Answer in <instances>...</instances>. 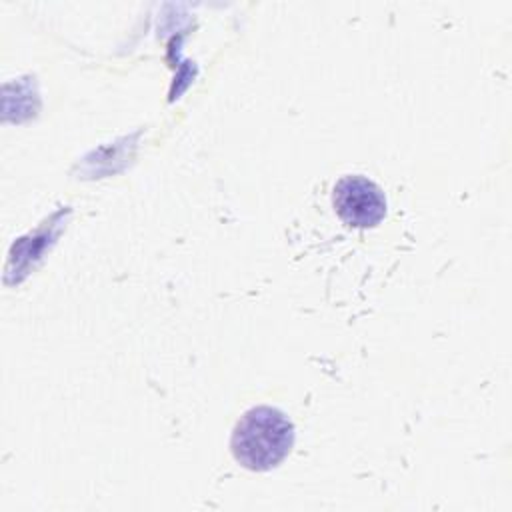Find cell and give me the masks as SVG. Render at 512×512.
<instances>
[{
	"label": "cell",
	"instance_id": "cell-1",
	"mask_svg": "<svg viewBox=\"0 0 512 512\" xmlns=\"http://www.w3.org/2000/svg\"><path fill=\"white\" fill-rule=\"evenodd\" d=\"M294 426L272 406H254L236 422L230 438L234 460L252 472L276 468L292 450Z\"/></svg>",
	"mask_w": 512,
	"mask_h": 512
},
{
	"label": "cell",
	"instance_id": "cell-2",
	"mask_svg": "<svg viewBox=\"0 0 512 512\" xmlns=\"http://www.w3.org/2000/svg\"><path fill=\"white\" fill-rule=\"evenodd\" d=\"M332 206L338 218L354 228H374L386 216L382 188L362 174H346L336 182Z\"/></svg>",
	"mask_w": 512,
	"mask_h": 512
}]
</instances>
